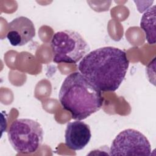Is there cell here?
<instances>
[{"label":"cell","mask_w":156,"mask_h":156,"mask_svg":"<svg viewBox=\"0 0 156 156\" xmlns=\"http://www.w3.org/2000/svg\"><path fill=\"white\" fill-rule=\"evenodd\" d=\"M129 65L126 53L105 46L88 52L78 65L79 72L101 91H115L122 82Z\"/></svg>","instance_id":"obj_1"},{"label":"cell","mask_w":156,"mask_h":156,"mask_svg":"<svg viewBox=\"0 0 156 156\" xmlns=\"http://www.w3.org/2000/svg\"><path fill=\"white\" fill-rule=\"evenodd\" d=\"M63 108L75 120H83L99 111L104 102L101 91L80 72L69 74L63 80L58 93Z\"/></svg>","instance_id":"obj_2"},{"label":"cell","mask_w":156,"mask_h":156,"mask_svg":"<svg viewBox=\"0 0 156 156\" xmlns=\"http://www.w3.org/2000/svg\"><path fill=\"white\" fill-rule=\"evenodd\" d=\"M53 62L76 63L90 50L88 43L77 32L64 30L55 33L51 41Z\"/></svg>","instance_id":"obj_3"},{"label":"cell","mask_w":156,"mask_h":156,"mask_svg":"<svg viewBox=\"0 0 156 156\" xmlns=\"http://www.w3.org/2000/svg\"><path fill=\"white\" fill-rule=\"evenodd\" d=\"M43 136L41 124L29 118L13 121L8 131L9 143L17 152L21 154L35 152L41 145Z\"/></svg>","instance_id":"obj_4"},{"label":"cell","mask_w":156,"mask_h":156,"mask_svg":"<svg viewBox=\"0 0 156 156\" xmlns=\"http://www.w3.org/2000/svg\"><path fill=\"white\" fill-rule=\"evenodd\" d=\"M151 146L147 138L140 132L127 129L121 132L112 141L111 155H150Z\"/></svg>","instance_id":"obj_5"},{"label":"cell","mask_w":156,"mask_h":156,"mask_svg":"<svg viewBox=\"0 0 156 156\" xmlns=\"http://www.w3.org/2000/svg\"><path fill=\"white\" fill-rule=\"evenodd\" d=\"M35 35L33 22L26 16H19L9 23L6 37L11 45L21 46L31 41Z\"/></svg>","instance_id":"obj_6"},{"label":"cell","mask_w":156,"mask_h":156,"mask_svg":"<svg viewBox=\"0 0 156 156\" xmlns=\"http://www.w3.org/2000/svg\"><path fill=\"white\" fill-rule=\"evenodd\" d=\"M90 126L84 122L77 120L67 124L65 133V145L73 151L83 149L90 141Z\"/></svg>","instance_id":"obj_7"},{"label":"cell","mask_w":156,"mask_h":156,"mask_svg":"<svg viewBox=\"0 0 156 156\" xmlns=\"http://www.w3.org/2000/svg\"><path fill=\"white\" fill-rule=\"evenodd\" d=\"M140 27L145 32L147 42L150 44L155 43V5L148 8L143 13Z\"/></svg>","instance_id":"obj_8"}]
</instances>
